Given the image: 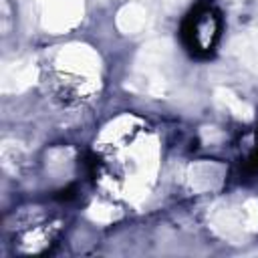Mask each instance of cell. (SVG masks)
<instances>
[{
    "mask_svg": "<svg viewBox=\"0 0 258 258\" xmlns=\"http://www.w3.org/2000/svg\"><path fill=\"white\" fill-rule=\"evenodd\" d=\"M194 30H196V34H194V36H196V40H198L202 46H208V44L212 42L214 34H216L214 16H212V14H204V18H198V20H196Z\"/></svg>",
    "mask_w": 258,
    "mask_h": 258,
    "instance_id": "6da1fadb",
    "label": "cell"
}]
</instances>
